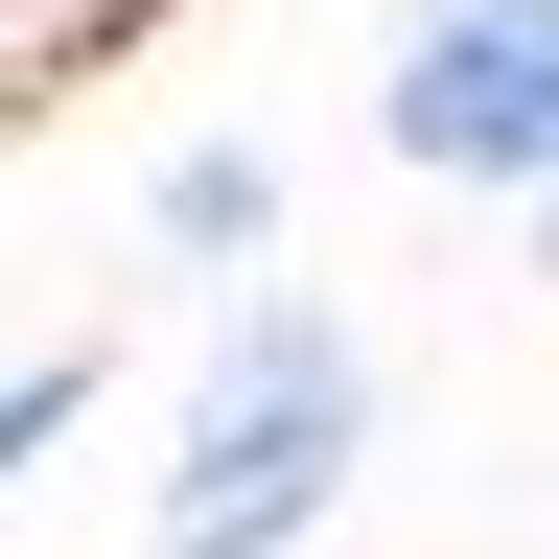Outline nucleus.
<instances>
[{
    "mask_svg": "<svg viewBox=\"0 0 559 559\" xmlns=\"http://www.w3.org/2000/svg\"><path fill=\"white\" fill-rule=\"evenodd\" d=\"M349 466H373V326H349L304 257H280V280H210L187 443H164V489H140V559H326Z\"/></svg>",
    "mask_w": 559,
    "mask_h": 559,
    "instance_id": "f257e3e1",
    "label": "nucleus"
},
{
    "mask_svg": "<svg viewBox=\"0 0 559 559\" xmlns=\"http://www.w3.org/2000/svg\"><path fill=\"white\" fill-rule=\"evenodd\" d=\"M373 164L396 187H466V210H536L559 187V0H396Z\"/></svg>",
    "mask_w": 559,
    "mask_h": 559,
    "instance_id": "f03ea898",
    "label": "nucleus"
},
{
    "mask_svg": "<svg viewBox=\"0 0 559 559\" xmlns=\"http://www.w3.org/2000/svg\"><path fill=\"white\" fill-rule=\"evenodd\" d=\"M140 257L164 280H280V140H164L140 164Z\"/></svg>",
    "mask_w": 559,
    "mask_h": 559,
    "instance_id": "7ed1b4c3",
    "label": "nucleus"
},
{
    "mask_svg": "<svg viewBox=\"0 0 559 559\" xmlns=\"http://www.w3.org/2000/svg\"><path fill=\"white\" fill-rule=\"evenodd\" d=\"M187 0H0V117H70L94 70H140Z\"/></svg>",
    "mask_w": 559,
    "mask_h": 559,
    "instance_id": "20e7f679",
    "label": "nucleus"
},
{
    "mask_svg": "<svg viewBox=\"0 0 559 559\" xmlns=\"http://www.w3.org/2000/svg\"><path fill=\"white\" fill-rule=\"evenodd\" d=\"M70 419H94V349H70V326H47V349H24V373H0V466H70Z\"/></svg>",
    "mask_w": 559,
    "mask_h": 559,
    "instance_id": "39448f33",
    "label": "nucleus"
},
{
    "mask_svg": "<svg viewBox=\"0 0 559 559\" xmlns=\"http://www.w3.org/2000/svg\"><path fill=\"white\" fill-rule=\"evenodd\" d=\"M513 257H536V280H559V187H536V210H513Z\"/></svg>",
    "mask_w": 559,
    "mask_h": 559,
    "instance_id": "423d86ee",
    "label": "nucleus"
}]
</instances>
